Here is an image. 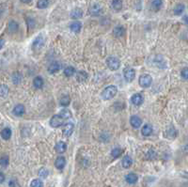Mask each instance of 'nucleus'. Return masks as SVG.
I'll use <instances>...</instances> for the list:
<instances>
[{
	"instance_id": "f257e3e1",
	"label": "nucleus",
	"mask_w": 188,
	"mask_h": 187,
	"mask_svg": "<svg viewBox=\"0 0 188 187\" xmlns=\"http://www.w3.org/2000/svg\"><path fill=\"white\" fill-rule=\"evenodd\" d=\"M72 117V113L68 108L62 109L60 112L57 115H54L50 121V125L53 127V128H57V127H60L61 125L64 124V121L68 118H70Z\"/></svg>"
},
{
	"instance_id": "f03ea898",
	"label": "nucleus",
	"mask_w": 188,
	"mask_h": 187,
	"mask_svg": "<svg viewBox=\"0 0 188 187\" xmlns=\"http://www.w3.org/2000/svg\"><path fill=\"white\" fill-rule=\"evenodd\" d=\"M118 92V89L115 86H108L106 87L102 92V97L104 100H111L112 98H114L117 95Z\"/></svg>"
},
{
	"instance_id": "7ed1b4c3",
	"label": "nucleus",
	"mask_w": 188,
	"mask_h": 187,
	"mask_svg": "<svg viewBox=\"0 0 188 187\" xmlns=\"http://www.w3.org/2000/svg\"><path fill=\"white\" fill-rule=\"evenodd\" d=\"M106 64L110 70L117 71V70H118L119 66H121V61L118 60V58H117L115 56H109L106 59Z\"/></svg>"
},
{
	"instance_id": "20e7f679",
	"label": "nucleus",
	"mask_w": 188,
	"mask_h": 187,
	"mask_svg": "<svg viewBox=\"0 0 188 187\" xmlns=\"http://www.w3.org/2000/svg\"><path fill=\"white\" fill-rule=\"evenodd\" d=\"M152 83V78L150 74H143L139 77V85L142 88H149Z\"/></svg>"
},
{
	"instance_id": "39448f33",
	"label": "nucleus",
	"mask_w": 188,
	"mask_h": 187,
	"mask_svg": "<svg viewBox=\"0 0 188 187\" xmlns=\"http://www.w3.org/2000/svg\"><path fill=\"white\" fill-rule=\"evenodd\" d=\"M123 75H124V79L127 82H132L135 79V71L132 69V68H125L123 71Z\"/></svg>"
},
{
	"instance_id": "423d86ee",
	"label": "nucleus",
	"mask_w": 188,
	"mask_h": 187,
	"mask_svg": "<svg viewBox=\"0 0 188 187\" xmlns=\"http://www.w3.org/2000/svg\"><path fill=\"white\" fill-rule=\"evenodd\" d=\"M44 37L42 35H39L35 38V40H33V44H32V47L33 49L35 50H39L41 49L42 46L44 45Z\"/></svg>"
},
{
	"instance_id": "0eeeda50",
	"label": "nucleus",
	"mask_w": 188,
	"mask_h": 187,
	"mask_svg": "<svg viewBox=\"0 0 188 187\" xmlns=\"http://www.w3.org/2000/svg\"><path fill=\"white\" fill-rule=\"evenodd\" d=\"M143 101H144V97H143L142 94H140V93H135V94H134L131 98L132 104L136 105V106L141 105L142 103H143Z\"/></svg>"
},
{
	"instance_id": "6e6552de",
	"label": "nucleus",
	"mask_w": 188,
	"mask_h": 187,
	"mask_svg": "<svg viewBox=\"0 0 188 187\" xmlns=\"http://www.w3.org/2000/svg\"><path fill=\"white\" fill-rule=\"evenodd\" d=\"M73 129H74L73 123H72V122L66 123V125L64 126V129H63V135L66 137H71L72 134L73 133Z\"/></svg>"
},
{
	"instance_id": "1a4fd4ad",
	"label": "nucleus",
	"mask_w": 188,
	"mask_h": 187,
	"mask_svg": "<svg viewBox=\"0 0 188 187\" xmlns=\"http://www.w3.org/2000/svg\"><path fill=\"white\" fill-rule=\"evenodd\" d=\"M89 12L92 16H99L102 12V8L99 4H94L93 6H91Z\"/></svg>"
},
{
	"instance_id": "9d476101",
	"label": "nucleus",
	"mask_w": 188,
	"mask_h": 187,
	"mask_svg": "<svg viewBox=\"0 0 188 187\" xmlns=\"http://www.w3.org/2000/svg\"><path fill=\"white\" fill-rule=\"evenodd\" d=\"M125 32H126V30L122 25H118V27H116L113 29V34L116 38H121V37L124 36Z\"/></svg>"
},
{
	"instance_id": "9b49d317",
	"label": "nucleus",
	"mask_w": 188,
	"mask_h": 187,
	"mask_svg": "<svg viewBox=\"0 0 188 187\" xmlns=\"http://www.w3.org/2000/svg\"><path fill=\"white\" fill-rule=\"evenodd\" d=\"M24 112H25V108H24V106L23 105H17L13 108V110H12V113H13L15 116H17V117H21V116H23V115L24 114Z\"/></svg>"
},
{
	"instance_id": "f8f14e48",
	"label": "nucleus",
	"mask_w": 188,
	"mask_h": 187,
	"mask_svg": "<svg viewBox=\"0 0 188 187\" xmlns=\"http://www.w3.org/2000/svg\"><path fill=\"white\" fill-rule=\"evenodd\" d=\"M130 123H131V125L134 127V128H139V127L141 126L142 121H141V118L139 117L133 116L130 118Z\"/></svg>"
},
{
	"instance_id": "ddd939ff",
	"label": "nucleus",
	"mask_w": 188,
	"mask_h": 187,
	"mask_svg": "<svg viewBox=\"0 0 188 187\" xmlns=\"http://www.w3.org/2000/svg\"><path fill=\"white\" fill-rule=\"evenodd\" d=\"M59 70H60V64H59V62H57V61L52 62V63L49 65V67H48V72H49V73H56Z\"/></svg>"
},
{
	"instance_id": "4468645a",
	"label": "nucleus",
	"mask_w": 188,
	"mask_h": 187,
	"mask_svg": "<svg viewBox=\"0 0 188 187\" xmlns=\"http://www.w3.org/2000/svg\"><path fill=\"white\" fill-rule=\"evenodd\" d=\"M65 165H66V159L63 156H59L57 158L55 162V166L57 169H63Z\"/></svg>"
},
{
	"instance_id": "2eb2a0df",
	"label": "nucleus",
	"mask_w": 188,
	"mask_h": 187,
	"mask_svg": "<svg viewBox=\"0 0 188 187\" xmlns=\"http://www.w3.org/2000/svg\"><path fill=\"white\" fill-rule=\"evenodd\" d=\"M70 16H71L72 19H79L83 16V11L81 10V8H74L73 11H71Z\"/></svg>"
},
{
	"instance_id": "dca6fc26",
	"label": "nucleus",
	"mask_w": 188,
	"mask_h": 187,
	"mask_svg": "<svg viewBox=\"0 0 188 187\" xmlns=\"http://www.w3.org/2000/svg\"><path fill=\"white\" fill-rule=\"evenodd\" d=\"M67 150V145L66 143L63 142V141H59L57 143L56 145V150L58 152V153H64Z\"/></svg>"
},
{
	"instance_id": "f3484780",
	"label": "nucleus",
	"mask_w": 188,
	"mask_h": 187,
	"mask_svg": "<svg viewBox=\"0 0 188 187\" xmlns=\"http://www.w3.org/2000/svg\"><path fill=\"white\" fill-rule=\"evenodd\" d=\"M125 180H126V182H127L128 183L134 184V183H135L136 182H138V175H135V173H129L128 175H126Z\"/></svg>"
},
{
	"instance_id": "a211bd4d",
	"label": "nucleus",
	"mask_w": 188,
	"mask_h": 187,
	"mask_svg": "<svg viewBox=\"0 0 188 187\" xmlns=\"http://www.w3.org/2000/svg\"><path fill=\"white\" fill-rule=\"evenodd\" d=\"M141 133L144 137H149L152 134V126L151 124H146L142 127L141 129Z\"/></svg>"
},
{
	"instance_id": "6ab92c4d",
	"label": "nucleus",
	"mask_w": 188,
	"mask_h": 187,
	"mask_svg": "<svg viewBox=\"0 0 188 187\" xmlns=\"http://www.w3.org/2000/svg\"><path fill=\"white\" fill-rule=\"evenodd\" d=\"M88 77H89V74L84 71H80L77 73V74H76V79H77V81L80 83L85 82L88 79Z\"/></svg>"
},
{
	"instance_id": "aec40b11",
	"label": "nucleus",
	"mask_w": 188,
	"mask_h": 187,
	"mask_svg": "<svg viewBox=\"0 0 188 187\" xmlns=\"http://www.w3.org/2000/svg\"><path fill=\"white\" fill-rule=\"evenodd\" d=\"M122 164V166L124 168H129L132 166V164H133V160H132V158L129 155H126V156L123 157Z\"/></svg>"
},
{
	"instance_id": "412c9836",
	"label": "nucleus",
	"mask_w": 188,
	"mask_h": 187,
	"mask_svg": "<svg viewBox=\"0 0 188 187\" xmlns=\"http://www.w3.org/2000/svg\"><path fill=\"white\" fill-rule=\"evenodd\" d=\"M81 28H82V24H81V23H79V22H73V23H72L71 25H70V29H71L73 32H74V33H78V32H80Z\"/></svg>"
},
{
	"instance_id": "4be33fe9",
	"label": "nucleus",
	"mask_w": 188,
	"mask_h": 187,
	"mask_svg": "<svg viewBox=\"0 0 188 187\" xmlns=\"http://www.w3.org/2000/svg\"><path fill=\"white\" fill-rule=\"evenodd\" d=\"M19 29V24L17 22L15 21H11L8 23V31L11 33H14V32H17Z\"/></svg>"
},
{
	"instance_id": "5701e85b",
	"label": "nucleus",
	"mask_w": 188,
	"mask_h": 187,
	"mask_svg": "<svg viewBox=\"0 0 188 187\" xmlns=\"http://www.w3.org/2000/svg\"><path fill=\"white\" fill-rule=\"evenodd\" d=\"M33 85L36 89H41L42 86H44V79L41 76H37L33 80Z\"/></svg>"
},
{
	"instance_id": "b1692460",
	"label": "nucleus",
	"mask_w": 188,
	"mask_h": 187,
	"mask_svg": "<svg viewBox=\"0 0 188 187\" xmlns=\"http://www.w3.org/2000/svg\"><path fill=\"white\" fill-rule=\"evenodd\" d=\"M11 130L10 128H4L1 132V137L5 140H8L11 137Z\"/></svg>"
},
{
	"instance_id": "393cba45",
	"label": "nucleus",
	"mask_w": 188,
	"mask_h": 187,
	"mask_svg": "<svg viewBox=\"0 0 188 187\" xmlns=\"http://www.w3.org/2000/svg\"><path fill=\"white\" fill-rule=\"evenodd\" d=\"M162 6H163V1L162 0H152L151 1V8L153 11H159Z\"/></svg>"
},
{
	"instance_id": "a878e982",
	"label": "nucleus",
	"mask_w": 188,
	"mask_h": 187,
	"mask_svg": "<svg viewBox=\"0 0 188 187\" xmlns=\"http://www.w3.org/2000/svg\"><path fill=\"white\" fill-rule=\"evenodd\" d=\"M11 80L14 85H19L22 81V74L18 72L14 73L11 76Z\"/></svg>"
},
{
	"instance_id": "bb28decb",
	"label": "nucleus",
	"mask_w": 188,
	"mask_h": 187,
	"mask_svg": "<svg viewBox=\"0 0 188 187\" xmlns=\"http://www.w3.org/2000/svg\"><path fill=\"white\" fill-rule=\"evenodd\" d=\"M111 6L115 11H121L122 8V0H112Z\"/></svg>"
},
{
	"instance_id": "cd10ccee",
	"label": "nucleus",
	"mask_w": 188,
	"mask_h": 187,
	"mask_svg": "<svg viewBox=\"0 0 188 187\" xmlns=\"http://www.w3.org/2000/svg\"><path fill=\"white\" fill-rule=\"evenodd\" d=\"M154 65L155 66H157V67H159V68H161V66H160V64H162V67L163 68H165L166 67V62H165V60H164V58L162 57L161 56H155L154 57Z\"/></svg>"
},
{
	"instance_id": "c85d7f7f",
	"label": "nucleus",
	"mask_w": 188,
	"mask_h": 187,
	"mask_svg": "<svg viewBox=\"0 0 188 187\" xmlns=\"http://www.w3.org/2000/svg\"><path fill=\"white\" fill-rule=\"evenodd\" d=\"M167 135L168 138H175L177 137V132L173 126H170L167 130Z\"/></svg>"
},
{
	"instance_id": "c756f323",
	"label": "nucleus",
	"mask_w": 188,
	"mask_h": 187,
	"mask_svg": "<svg viewBox=\"0 0 188 187\" xmlns=\"http://www.w3.org/2000/svg\"><path fill=\"white\" fill-rule=\"evenodd\" d=\"M59 103H60V105L64 107H67L68 105H70L71 103V99L70 97L68 96V95H64L60 98V101H59Z\"/></svg>"
},
{
	"instance_id": "7c9ffc66",
	"label": "nucleus",
	"mask_w": 188,
	"mask_h": 187,
	"mask_svg": "<svg viewBox=\"0 0 188 187\" xmlns=\"http://www.w3.org/2000/svg\"><path fill=\"white\" fill-rule=\"evenodd\" d=\"M156 156H157L156 152L153 150H150L146 152V154H145V159L146 160H154L156 158Z\"/></svg>"
},
{
	"instance_id": "2f4dec72",
	"label": "nucleus",
	"mask_w": 188,
	"mask_h": 187,
	"mask_svg": "<svg viewBox=\"0 0 188 187\" xmlns=\"http://www.w3.org/2000/svg\"><path fill=\"white\" fill-rule=\"evenodd\" d=\"M184 5L183 4H179L174 8V14L175 15H181L184 11Z\"/></svg>"
},
{
	"instance_id": "473e14b6",
	"label": "nucleus",
	"mask_w": 188,
	"mask_h": 187,
	"mask_svg": "<svg viewBox=\"0 0 188 187\" xmlns=\"http://www.w3.org/2000/svg\"><path fill=\"white\" fill-rule=\"evenodd\" d=\"M74 73H75V69L72 66L67 67L64 70V74L67 76V77H71V76H73L74 74Z\"/></svg>"
},
{
	"instance_id": "72a5a7b5",
	"label": "nucleus",
	"mask_w": 188,
	"mask_h": 187,
	"mask_svg": "<svg viewBox=\"0 0 188 187\" xmlns=\"http://www.w3.org/2000/svg\"><path fill=\"white\" fill-rule=\"evenodd\" d=\"M50 0H38L37 2V7L39 8H45L49 6Z\"/></svg>"
},
{
	"instance_id": "f704fd0d",
	"label": "nucleus",
	"mask_w": 188,
	"mask_h": 187,
	"mask_svg": "<svg viewBox=\"0 0 188 187\" xmlns=\"http://www.w3.org/2000/svg\"><path fill=\"white\" fill-rule=\"evenodd\" d=\"M30 187H44V183L39 179L33 180L30 183Z\"/></svg>"
},
{
	"instance_id": "c9c22d12",
	"label": "nucleus",
	"mask_w": 188,
	"mask_h": 187,
	"mask_svg": "<svg viewBox=\"0 0 188 187\" xmlns=\"http://www.w3.org/2000/svg\"><path fill=\"white\" fill-rule=\"evenodd\" d=\"M122 150L121 149L116 148V149H114L112 151H111V155H112L113 158H118V157H119L122 155Z\"/></svg>"
},
{
	"instance_id": "e433bc0d",
	"label": "nucleus",
	"mask_w": 188,
	"mask_h": 187,
	"mask_svg": "<svg viewBox=\"0 0 188 187\" xmlns=\"http://www.w3.org/2000/svg\"><path fill=\"white\" fill-rule=\"evenodd\" d=\"M8 92V89L6 85H1L0 86V96H7Z\"/></svg>"
},
{
	"instance_id": "4c0bfd02",
	"label": "nucleus",
	"mask_w": 188,
	"mask_h": 187,
	"mask_svg": "<svg viewBox=\"0 0 188 187\" xmlns=\"http://www.w3.org/2000/svg\"><path fill=\"white\" fill-rule=\"evenodd\" d=\"M8 157L4 155L2 157H0V166H7L8 165Z\"/></svg>"
},
{
	"instance_id": "58836bf2",
	"label": "nucleus",
	"mask_w": 188,
	"mask_h": 187,
	"mask_svg": "<svg viewBox=\"0 0 188 187\" xmlns=\"http://www.w3.org/2000/svg\"><path fill=\"white\" fill-rule=\"evenodd\" d=\"M48 174H49V172H48V170H47L46 168H41V170L39 171V176H40L41 178H44V179L47 178Z\"/></svg>"
},
{
	"instance_id": "ea45409f",
	"label": "nucleus",
	"mask_w": 188,
	"mask_h": 187,
	"mask_svg": "<svg viewBox=\"0 0 188 187\" xmlns=\"http://www.w3.org/2000/svg\"><path fill=\"white\" fill-rule=\"evenodd\" d=\"M181 74H182V77L183 79H188V67H186V68H184V69H183Z\"/></svg>"
},
{
	"instance_id": "a19ab883",
	"label": "nucleus",
	"mask_w": 188,
	"mask_h": 187,
	"mask_svg": "<svg viewBox=\"0 0 188 187\" xmlns=\"http://www.w3.org/2000/svg\"><path fill=\"white\" fill-rule=\"evenodd\" d=\"M4 181H5V175L2 172H0V183H2Z\"/></svg>"
},
{
	"instance_id": "79ce46f5",
	"label": "nucleus",
	"mask_w": 188,
	"mask_h": 187,
	"mask_svg": "<svg viewBox=\"0 0 188 187\" xmlns=\"http://www.w3.org/2000/svg\"><path fill=\"white\" fill-rule=\"evenodd\" d=\"M4 8H3V6L2 5H0V18H1V16L3 15V13H4Z\"/></svg>"
},
{
	"instance_id": "37998d69",
	"label": "nucleus",
	"mask_w": 188,
	"mask_h": 187,
	"mask_svg": "<svg viewBox=\"0 0 188 187\" xmlns=\"http://www.w3.org/2000/svg\"><path fill=\"white\" fill-rule=\"evenodd\" d=\"M5 44V40L4 39H0V49H1Z\"/></svg>"
},
{
	"instance_id": "c03bdc74",
	"label": "nucleus",
	"mask_w": 188,
	"mask_h": 187,
	"mask_svg": "<svg viewBox=\"0 0 188 187\" xmlns=\"http://www.w3.org/2000/svg\"><path fill=\"white\" fill-rule=\"evenodd\" d=\"M28 24L30 25V27H34V24H34V21H33L32 19H29V20H28Z\"/></svg>"
},
{
	"instance_id": "a18cd8bd",
	"label": "nucleus",
	"mask_w": 188,
	"mask_h": 187,
	"mask_svg": "<svg viewBox=\"0 0 188 187\" xmlns=\"http://www.w3.org/2000/svg\"><path fill=\"white\" fill-rule=\"evenodd\" d=\"M32 1V0H21V2H23V3H24V4H28V3H30Z\"/></svg>"
}]
</instances>
